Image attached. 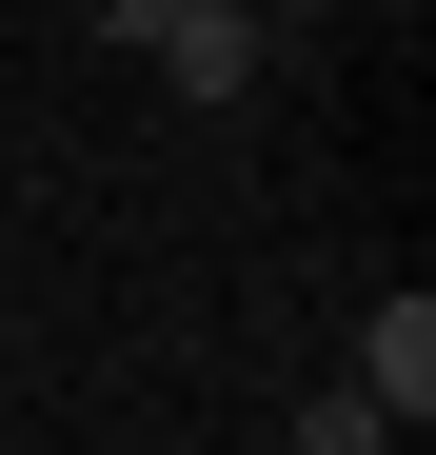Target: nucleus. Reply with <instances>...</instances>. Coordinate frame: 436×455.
<instances>
[{
    "instance_id": "f257e3e1",
    "label": "nucleus",
    "mask_w": 436,
    "mask_h": 455,
    "mask_svg": "<svg viewBox=\"0 0 436 455\" xmlns=\"http://www.w3.org/2000/svg\"><path fill=\"white\" fill-rule=\"evenodd\" d=\"M357 416H377V435L436 416V297H377V317H357Z\"/></svg>"
},
{
    "instance_id": "f03ea898",
    "label": "nucleus",
    "mask_w": 436,
    "mask_h": 455,
    "mask_svg": "<svg viewBox=\"0 0 436 455\" xmlns=\"http://www.w3.org/2000/svg\"><path fill=\"white\" fill-rule=\"evenodd\" d=\"M159 80H179V100H238V80H258V20H179Z\"/></svg>"
},
{
    "instance_id": "7ed1b4c3",
    "label": "nucleus",
    "mask_w": 436,
    "mask_h": 455,
    "mask_svg": "<svg viewBox=\"0 0 436 455\" xmlns=\"http://www.w3.org/2000/svg\"><path fill=\"white\" fill-rule=\"evenodd\" d=\"M298 455H397V435L357 416V376H337V396H298Z\"/></svg>"
},
{
    "instance_id": "20e7f679",
    "label": "nucleus",
    "mask_w": 436,
    "mask_h": 455,
    "mask_svg": "<svg viewBox=\"0 0 436 455\" xmlns=\"http://www.w3.org/2000/svg\"><path fill=\"white\" fill-rule=\"evenodd\" d=\"M179 20H198V0H100V40H139V60H159Z\"/></svg>"
},
{
    "instance_id": "39448f33",
    "label": "nucleus",
    "mask_w": 436,
    "mask_h": 455,
    "mask_svg": "<svg viewBox=\"0 0 436 455\" xmlns=\"http://www.w3.org/2000/svg\"><path fill=\"white\" fill-rule=\"evenodd\" d=\"M198 20H258V0H198Z\"/></svg>"
}]
</instances>
